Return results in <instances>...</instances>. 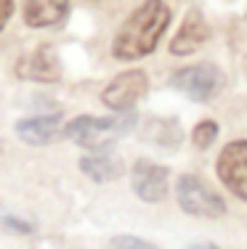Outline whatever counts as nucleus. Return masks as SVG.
<instances>
[{
    "mask_svg": "<svg viewBox=\"0 0 247 249\" xmlns=\"http://www.w3.org/2000/svg\"><path fill=\"white\" fill-rule=\"evenodd\" d=\"M170 24V8L162 0H146L138 11H133L131 19L120 27L112 43V56L117 61H136L149 56L157 48L160 37Z\"/></svg>",
    "mask_w": 247,
    "mask_h": 249,
    "instance_id": "1",
    "label": "nucleus"
},
{
    "mask_svg": "<svg viewBox=\"0 0 247 249\" xmlns=\"http://www.w3.org/2000/svg\"><path fill=\"white\" fill-rule=\"evenodd\" d=\"M133 124H136V111L122 109V111H114L107 120H98V117H75V120L64 127V135H67L72 143L82 146V149L104 151V149H109L120 135H125Z\"/></svg>",
    "mask_w": 247,
    "mask_h": 249,
    "instance_id": "2",
    "label": "nucleus"
},
{
    "mask_svg": "<svg viewBox=\"0 0 247 249\" xmlns=\"http://www.w3.org/2000/svg\"><path fill=\"white\" fill-rule=\"evenodd\" d=\"M175 196H178L181 210L194 217H213L215 220V217L226 215V201L199 175H181L175 183Z\"/></svg>",
    "mask_w": 247,
    "mask_h": 249,
    "instance_id": "3",
    "label": "nucleus"
},
{
    "mask_svg": "<svg viewBox=\"0 0 247 249\" xmlns=\"http://www.w3.org/2000/svg\"><path fill=\"white\" fill-rule=\"evenodd\" d=\"M170 85L191 101H210L223 88V74L213 64H194V67L178 69L170 77Z\"/></svg>",
    "mask_w": 247,
    "mask_h": 249,
    "instance_id": "4",
    "label": "nucleus"
},
{
    "mask_svg": "<svg viewBox=\"0 0 247 249\" xmlns=\"http://www.w3.org/2000/svg\"><path fill=\"white\" fill-rule=\"evenodd\" d=\"M221 183L242 201H247V141H231L223 146L215 162Z\"/></svg>",
    "mask_w": 247,
    "mask_h": 249,
    "instance_id": "5",
    "label": "nucleus"
},
{
    "mask_svg": "<svg viewBox=\"0 0 247 249\" xmlns=\"http://www.w3.org/2000/svg\"><path fill=\"white\" fill-rule=\"evenodd\" d=\"M149 90V77L141 69H128V72L117 74L114 80L107 85V90L101 93L104 106L112 111H122V109H133L136 101H141Z\"/></svg>",
    "mask_w": 247,
    "mask_h": 249,
    "instance_id": "6",
    "label": "nucleus"
},
{
    "mask_svg": "<svg viewBox=\"0 0 247 249\" xmlns=\"http://www.w3.org/2000/svg\"><path fill=\"white\" fill-rule=\"evenodd\" d=\"M168 180H170V170L149 162V159H138L131 170L133 191L141 201H149V204H157L168 196Z\"/></svg>",
    "mask_w": 247,
    "mask_h": 249,
    "instance_id": "7",
    "label": "nucleus"
},
{
    "mask_svg": "<svg viewBox=\"0 0 247 249\" xmlns=\"http://www.w3.org/2000/svg\"><path fill=\"white\" fill-rule=\"evenodd\" d=\"M69 16V0H24V21L32 29L61 27Z\"/></svg>",
    "mask_w": 247,
    "mask_h": 249,
    "instance_id": "8",
    "label": "nucleus"
},
{
    "mask_svg": "<svg viewBox=\"0 0 247 249\" xmlns=\"http://www.w3.org/2000/svg\"><path fill=\"white\" fill-rule=\"evenodd\" d=\"M208 40H210L208 21L202 19L199 11H189L186 19H184V24H181V29H178V35H175L173 43H170V53H173V56H189V53L202 48Z\"/></svg>",
    "mask_w": 247,
    "mask_h": 249,
    "instance_id": "9",
    "label": "nucleus"
},
{
    "mask_svg": "<svg viewBox=\"0 0 247 249\" xmlns=\"http://www.w3.org/2000/svg\"><path fill=\"white\" fill-rule=\"evenodd\" d=\"M19 77L24 80H35V82H54L58 80V58H56V51L51 45H40L35 48L29 56H24L19 61Z\"/></svg>",
    "mask_w": 247,
    "mask_h": 249,
    "instance_id": "10",
    "label": "nucleus"
},
{
    "mask_svg": "<svg viewBox=\"0 0 247 249\" xmlns=\"http://www.w3.org/2000/svg\"><path fill=\"white\" fill-rule=\"evenodd\" d=\"M61 130V114H43V117H24L16 122L19 138L29 146H43L58 135Z\"/></svg>",
    "mask_w": 247,
    "mask_h": 249,
    "instance_id": "11",
    "label": "nucleus"
},
{
    "mask_svg": "<svg viewBox=\"0 0 247 249\" xmlns=\"http://www.w3.org/2000/svg\"><path fill=\"white\" fill-rule=\"evenodd\" d=\"M80 170L88 178L104 183V180H114V178L122 175V162L117 157H112V154L98 151V154H88V157H82L80 159Z\"/></svg>",
    "mask_w": 247,
    "mask_h": 249,
    "instance_id": "12",
    "label": "nucleus"
},
{
    "mask_svg": "<svg viewBox=\"0 0 247 249\" xmlns=\"http://www.w3.org/2000/svg\"><path fill=\"white\" fill-rule=\"evenodd\" d=\"M144 138L152 141V143L165 146V149H178L184 133H181V124L175 120H149L144 130Z\"/></svg>",
    "mask_w": 247,
    "mask_h": 249,
    "instance_id": "13",
    "label": "nucleus"
},
{
    "mask_svg": "<svg viewBox=\"0 0 247 249\" xmlns=\"http://www.w3.org/2000/svg\"><path fill=\"white\" fill-rule=\"evenodd\" d=\"M215 138H218V122H213V120L199 122L197 127L191 130V143L197 146V149H210Z\"/></svg>",
    "mask_w": 247,
    "mask_h": 249,
    "instance_id": "14",
    "label": "nucleus"
},
{
    "mask_svg": "<svg viewBox=\"0 0 247 249\" xmlns=\"http://www.w3.org/2000/svg\"><path fill=\"white\" fill-rule=\"evenodd\" d=\"M112 249H157V247L138 239V236H114L112 239Z\"/></svg>",
    "mask_w": 247,
    "mask_h": 249,
    "instance_id": "15",
    "label": "nucleus"
},
{
    "mask_svg": "<svg viewBox=\"0 0 247 249\" xmlns=\"http://www.w3.org/2000/svg\"><path fill=\"white\" fill-rule=\"evenodd\" d=\"M0 225L16 231V233H32V231H35V223L21 220V217H16V215H0Z\"/></svg>",
    "mask_w": 247,
    "mask_h": 249,
    "instance_id": "16",
    "label": "nucleus"
},
{
    "mask_svg": "<svg viewBox=\"0 0 247 249\" xmlns=\"http://www.w3.org/2000/svg\"><path fill=\"white\" fill-rule=\"evenodd\" d=\"M11 14H14V0H0V32H3L5 24H8Z\"/></svg>",
    "mask_w": 247,
    "mask_h": 249,
    "instance_id": "17",
    "label": "nucleus"
},
{
    "mask_svg": "<svg viewBox=\"0 0 247 249\" xmlns=\"http://www.w3.org/2000/svg\"><path fill=\"white\" fill-rule=\"evenodd\" d=\"M186 249H221V247H215V244H205V241H199V244H191V247H186Z\"/></svg>",
    "mask_w": 247,
    "mask_h": 249,
    "instance_id": "18",
    "label": "nucleus"
}]
</instances>
